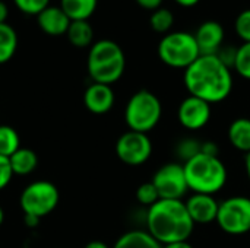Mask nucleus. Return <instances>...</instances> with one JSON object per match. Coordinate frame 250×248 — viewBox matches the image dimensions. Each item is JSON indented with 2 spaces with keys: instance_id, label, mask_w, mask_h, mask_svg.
Masks as SVG:
<instances>
[{
  "instance_id": "obj_1",
  "label": "nucleus",
  "mask_w": 250,
  "mask_h": 248,
  "mask_svg": "<svg viewBox=\"0 0 250 248\" xmlns=\"http://www.w3.org/2000/svg\"><path fill=\"white\" fill-rule=\"evenodd\" d=\"M189 95L201 98L208 104L227 99L233 91V75L217 56H199L183 75Z\"/></svg>"
},
{
  "instance_id": "obj_2",
  "label": "nucleus",
  "mask_w": 250,
  "mask_h": 248,
  "mask_svg": "<svg viewBox=\"0 0 250 248\" xmlns=\"http://www.w3.org/2000/svg\"><path fill=\"white\" fill-rule=\"evenodd\" d=\"M145 222L146 231L161 246L188 241L195 228L186 205L182 200L160 199L155 205L148 208Z\"/></svg>"
},
{
  "instance_id": "obj_3",
  "label": "nucleus",
  "mask_w": 250,
  "mask_h": 248,
  "mask_svg": "<svg viewBox=\"0 0 250 248\" xmlns=\"http://www.w3.org/2000/svg\"><path fill=\"white\" fill-rule=\"evenodd\" d=\"M126 67V57L122 47L111 39H100L89 48L86 58L88 75L95 83L110 85L117 82Z\"/></svg>"
},
{
  "instance_id": "obj_4",
  "label": "nucleus",
  "mask_w": 250,
  "mask_h": 248,
  "mask_svg": "<svg viewBox=\"0 0 250 248\" xmlns=\"http://www.w3.org/2000/svg\"><path fill=\"white\" fill-rule=\"evenodd\" d=\"M189 190L199 194H217L227 183V168L218 156L199 153L183 164Z\"/></svg>"
},
{
  "instance_id": "obj_5",
  "label": "nucleus",
  "mask_w": 250,
  "mask_h": 248,
  "mask_svg": "<svg viewBox=\"0 0 250 248\" xmlns=\"http://www.w3.org/2000/svg\"><path fill=\"white\" fill-rule=\"evenodd\" d=\"M163 115L160 98L151 91L141 89L135 92L125 108V121L132 132L149 133L157 127Z\"/></svg>"
},
{
  "instance_id": "obj_6",
  "label": "nucleus",
  "mask_w": 250,
  "mask_h": 248,
  "mask_svg": "<svg viewBox=\"0 0 250 248\" xmlns=\"http://www.w3.org/2000/svg\"><path fill=\"white\" fill-rule=\"evenodd\" d=\"M160 60L173 69L186 70L199 56V47L195 35L188 31H174L166 34L158 44Z\"/></svg>"
},
{
  "instance_id": "obj_7",
  "label": "nucleus",
  "mask_w": 250,
  "mask_h": 248,
  "mask_svg": "<svg viewBox=\"0 0 250 248\" xmlns=\"http://www.w3.org/2000/svg\"><path fill=\"white\" fill-rule=\"evenodd\" d=\"M60 194L57 187L50 181H34L28 184L19 197V205L23 215L38 219L50 215L59 205Z\"/></svg>"
},
{
  "instance_id": "obj_8",
  "label": "nucleus",
  "mask_w": 250,
  "mask_h": 248,
  "mask_svg": "<svg viewBox=\"0 0 250 248\" xmlns=\"http://www.w3.org/2000/svg\"><path fill=\"white\" fill-rule=\"evenodd\" d=\"M218 227L230 235H243L250 231V199L233 196L220 203L217 221Z\"/></svg>"
},
{
  "instance_id": "obj_9",
  "label": "nucleus",
  "mask_w": 250,
  "mask_h": 248,
  "mask_svg": "<svg viewBox=\"0 0 250 248\" xmlns=\"http://www.w3.org/2000/svg\"><path fill=\"white\" fill-rule=\"evenodd\" d=\"M151 183L155 186L160 199L182 200L189 190L185 168L179 162H170L160 167L155 171Z\"/></svg>"
},
{
  "instance_id": "obj_10",
  "label": "nucleus",
  "mask_w": 250,
  "mask_h": 248,
  "mask_svg": "<svg viewBox=\"0 0 250 248\" xmlns=\"http://www.w3.org/2000/svg\"><path fill=\"white\" fill-rule=\"evenodd\" d=\"M116 155L123 164L139 167L151 158L152 142L146 133L129 130L117 139Z\"/></svg>"
},
{
  "instance_id": "obj_11",
  "label": "nucleus",
  "mask_w": 250,
  "mask_h": 248,
  "mask_svg": "<svg viewBox=\"0 0 250 248\" xmlns=\"http://www.w3.org/2000/svg\"><path fill=\"white\" fill-rule=\"evenodd\" d=\"M211 104L192 95L185 98L177 110L179 123L188 130H199L205 127L211 120Z\"/></svg>"
},
{
  "instance_id": "obj_12",
  "label": "nucleus",
  "mask_w": 250,
  "mask_h": 248,
  "mask_svg": "<svg viewBox=\"0 0 250 248\" xmlns=\"http://www.w3.org/2000/svg\"><path fill=\"white\" fill-rule=\"evenodd\" d=\"M186 209L189 216L192 218L193 224L208 225L217 221L220 203L211 194H199L193 193L186 202Z\"/></svg>"
},
{
  "instance_id": "obj_13",
  "label": "nucleus",
  "mask_w": 250,
  "mask_h": 248,
  "mask_svg": "<svg viewBox=\"0 0 250 248\" xmlns=\"http://www.w3.org/2000/svg\"><path fill=\"white\" fill-rule=\"evenodd\" d=\"M201 56H215L224 44V28L217 20H205L193 34Z\"/></svg>"
},
{
  "instance_id": "obj_14",
  "label": "nucleus",
  "mask_w": 250,
  "mask_h": 248,
  "mask_svg": "<svg viewBox=\"0 0 250 248\" xmlns=\"http://www.w3.org/2000/svg\"><path fill=\"white\" fill-rule=\"evenodd\" d=\"M83 104L92 114H105L114 105V92L110 85L92 82L83 94Z\"/></svg>"
},
{
  "instance_id": "obj_15",
  "label": "nucleus",
  "mask_w": 250,
  "mask_h": 248,
  "mask_svg": "<svg viewBox=\"0 0 250 248\" xmlns=\"http://www.w3.org/2000/svg\"><path fill=\"white\" fill-rule=\"evenodd\" d=\"M37 22L44 34L59 37L66 35L72 20L60 6H48L37 15Z\"/></svg>"
},
{
  "instance_id": "obj_16",
  "label": "nucleus",
  "mask_w": 250,
  "mask_h": 248,
  "mask_svg": "<svg viewBox=\"0 0 250 248\" xmlns=\"http://www.w3.org/2000/svg\"><path fill=\"white\" fill-rule=\"evenodd\" d=\"M229 140L230 143L240 152H250V118L240 117L231 121L229 130Z\"/></svg>"
},
{
  "instance_id": "obj_17",
  "label": "nucleus",
  "mask_w": 250,
  "mask_h": 248,
  "mask_svg": "<svg viewBox=\"0 0 250 248\" xmlns=\"http://www.w3.org/2000/svg\"><path fill=\"white\" fill-rule=\"evenodd\" d=\"M111 248H163V246L148 231L133 229L123 234Z\"/></svg>"
},
{
  "instance_id": "obj_18",
  "label": "nucleus",
  "mask_w": 250,
  "mask_h": 248,
  "mask_svg": "<svg viewBox=\"0 0 250 248\" xmlns=\"http://www.w3.org/2000/svg\"><path fill=\"white\" fill-rule=\"evenodd\" d=\"M98 6V0H60V7L70 20H88Z\"/></svg>"
},
{
  "instance_id": "obj_19",
  "label": "nucleus",
  "mask_w": 250,
  "mask_h": 248,
  "mask_svg": "<svg viewBox=\"0 0 250 248\" xmlns=\"http://www.w3.org/2000/svg\"><path fill=\"white\" fill-rule=\"evenodd\" d=\"M9 161H10V167H12V171L15 175H28L38 165L37 153L28 148H19L9 158Z\"/></svg>"
},
{
  "instance_id": "obj_20",
  "label": "nucleus",
  "mask_w": 250,
  "mask_h": 248,
  "mask_svg": "<svg viewBox=\"0 0 250 248\" xmlns=\"http://www.w3.org/2000/svg\"><path fill=\"white\" fill-rule=\"evenodd\" d=\"M66 35L69 42L78 48L91 47L94 41V29L88 20H72Z\"/></svg>"
},
{
  "instance_id": "obj_21",
  "label": "nucleus",
  "mask_w": 250,
  "mask_h": 248,
  "mask_svg": "<svg viewBox=\"0 0 250 248\" xmlns=\"http://www.w3.org/2000/svg\"><path fill=\"white\" fill-rule=\"evenodd\" d=\"M16 48H18L16 31L7 23H0V64L7 63L15 56Z\"/></svg>"
},
{
  "instance_id": "obj_22",
  "label": "nucleus",
  "mask_w": 250,
  "mask_h": 248,
  "mask_svg": "<svg viewBox=\"0 0 250 248\" xmlns=\"http://www.w3.org/2000/svg\"><path fill=\"white\" fill-rule=\"evenodd\" d=\"M21 148L19 134L10 126H0V155L10 158Z\"/></svg>"
},
{
  "instance_id": "obj_23",
  "label": "nucleus",
  "mask_w": 250,
  "mask_h": 248,
  "mask_svg": "<svg viewBox=\"0 0 250 248\" xmlns=\"http://www.w3.org/2000/svg\"><path fill=\"white\" fill-rule=\"evenodd\" d=\"M149 23H151L152 31H155L158 34H168L174 23L173 12L166 7H160L151 13Z\"/></svg>"
},
{
  "instance_id": "obj_24",
  "label": "nucleus",
  "mask_w": 250,
  "mask_h": 248,
  "mask_svg": "<svg viewBox=\"0 0 250 248\" xmlns=\"http://www.w3.org/2000/svg\"><path fill=\"white\" fill-rule=\"evenodd\" d=\"M201 146L202 143L196 139H192V137H186L183 140H180L176 146V153L179 156V159L185 162H188L189 159L195 158L196 155L201 153Z\"/></svg>"
},
{
  "instance_id": "obj_25",
  "label": "nucleus",
  "mask_w": 250,
  "mask_h": 248,
  "mask_svg": "<svg viewBox=\"0 0 250 248\" xmlns=\"http://www.w3.org/2000/svg\"><path fill=\"white\" fill-rule=\"evenodd\" d=\"M234 70L246 80H250V42H243L237 48Z\"/></svg>"
},
{
  "instance_id": "obj_26",
  "label": "nucleus",
  "mask_w": 250,
  "mask_h": 248,
  "mask_svg": "<svg viewBox=\"0 0 250 248\" xmlns=\"http://www.w3.org/2000/svg\"><path fill=\"white\" fill-rule=\"evenodd\" d=\"M136 200L142 206H146V208H151L152 205H155L160 200V196H158L155 186L151 181L141 184L136 190Z\"/></svg>"
},
{
  "instance_id": "obj_27",
  "label": "nucleus",
  "mask_w": 250,
  "mask_h": 248,
  "mask_svg": "<svg viewBox=\"0 0 250 248\" xmlns=\"http://www.w3.org/2000/svg\"><path fill=\"white\" fill-rule=\"evenodd\" d=\"M234 31L243 42H250V9H245L237 15L234 20Z\"/></svg>"
},
{
  "instance_id": "obj_28",
  "label": "nucleus",
  "mask_w": 250,
  "mask_h": 248,
  "mask_svg": "<svg viewBox=\"0 0 250 248\" xmlns=\"http://www.w3.org/2000/svg\"><path fill=\"white\" fill-rule=\"evenodd\" d=\"M15 6L26 15H38L50 6V0H13Z\"/></svg>"
},
{
  "instance_id": "obj_29",
  "label": "nucleus",
  "mask_w": 250,
  "mask_h": 248,
  "mask_svg": "<svg viewBox=\"0 0 250 248\" xmlns=\"http://www.w3.org/2000/svg\"><path fill=\"white\" fill-rule=\"evenodd\" d=\"M13 175L15 174L12 171L9 158L0 155V190H3L4 187H7V184L12 181V177Z\"/></svg>"
},
{
  "instance_id": "obj_30",
  "label": "nucleus",
  "mask_w": 250,
  "mask_h": 248,
  "mask_svg": "<svg viewBox=\"0 0 250 248\" xmlns=\"http://www.w3.org/2000/svg\"><path fill=\"white\" fill-rule=\"evenodd\" d=\"M229 69H234V63H236V56H237V48L227 45V47H221L220 51L215 54Z\"/></svg>"
},
{
  "instance_id": "obj_31",
  "label": "nucleus",
  "mask_w": 250,
  "mask_h": 248,
  "mask_svg": "<svg viewBox=\"0 0 250 248\" xmlns=\"http://www.w3.org/2000/svg\"><path fill=\"white\" fill-rule=\"evenodd\" d=\"M201 152L205 153V155H209V156H218V145L214 143L212 140L202 142Z\"/></svg>"
},
{
  "instance_id": "obj_32",
  "label": "nucleus",
  "mask_w": 250,
  "mask_h": 248,
  "mask_svg": "<svg viewBox=\"0 0 250 248\" xmlns=\"http://www.w3.org/2000/svg\"><path fill=\"white\" fill-rule=\"evenodd\" d=\"M135 1H136L142 9L151 10V12L160 9V7H161V3H163V0H135Z\"/></svg>"
},
{
  "instance_id": "obj_33",
  "label": "nucleus",
  "mask_w": 250,
  "mask_h": 248,
  "mask_svg": "<svg viewBox=\"0 0 250 248\" xmlns=\"http://www.w3.org/2000/svg\"><path fill=\"white\" fill-rule=\"evenodd\" d=\"M7 15H9L7 4H6L4 1H1V0H0V23H6Z\"/></svg>"
},
{
  "instance_id": "obj_34",
  "label": "nucleus",
  "mask_w": 250,
  "mask_h": 248,
  "mask_svg": "<svg viewBox=\"0 0 250 248\" xmlns=\"http://www.w3.org/2000/svg\"><path fill=\"white\" fill-rule=\"evenodd\" d=\"M163 248H193L188 241H179V243H171V244H166Z\"/></svg>"
},
{
  "instance_id": "obj_35",
  "label": "nucleus",
  "mask_w": 250,
  "mask_h": 248,
  "mask_svg": "<svg viewBox=\"0 0 250 248\" xmlns=\"http://www.w3.org/2000/svg\"><path fill=\"white\" fill-rule=\"evenodd\" d=\"M179 6H183V7H193L196 6L201 0H174Z\"/></svg>"
},
{
  "instance_id": "obj_36",
  "label": "nucleus",
  "mask_w": 250,
  "mask_h": 248,
  "mask_svg": "<svg viewBox=\"0 0 250 248\" xmlns=\"http://www.w3.org/2000/svg\"><path fill=\"white\" fill-rule=\"evenodd\" d=\"M23 216H25V224H26L28 227H31V228L37 227V225L40 224V221H41V219H38V218H35V216H28V215H23Z\"/></svg>"
},
{
  "instance_id": "obj_37",
  "label": "nucleus",
  "mask_w": 250,
  "mask_h": 248,
  "mask_svg": "<svg viewBox=\"0 0 250 248\" xmlns=\"http://www.w3.org/2000/svg\"><path fill=\"white\" fill-rule=\"evenodd\" d=\"M83 248H110L105 243H103V241H91V243H88L86 246Z\"/></svg>"
},
{
  "instance_id": "obj_38",
  "label": "nucleus",
  "mask_w": 250,
  "mask_h": 248,
  "mask_svg": "<svg viewBox=\"0 0 250 248\" xmlns=\"http://www.w3.org/2000/svg\"><path fill=\"white\" fill-rule=\"evenodd\" d=\"M245 168H246V174H248V178L250 181V152H248L245 156Z\"/></svg>"
},
{
  "instance_id": "obj_39",
  "label": "nucleus",
  "mask_w": 250,
  "mask_h": 248,
  "mask_svg": "<svg viewBox=\"0 0 250 248\" xmlns=\"http://www.w3.org/2000/svg\"><path fill=\"white\" fill-rule=\"evenodd\" d=\"M3 221H4V212H3V209L0 206V225L3 224Z\"/></svg>"
}]
</instances>
